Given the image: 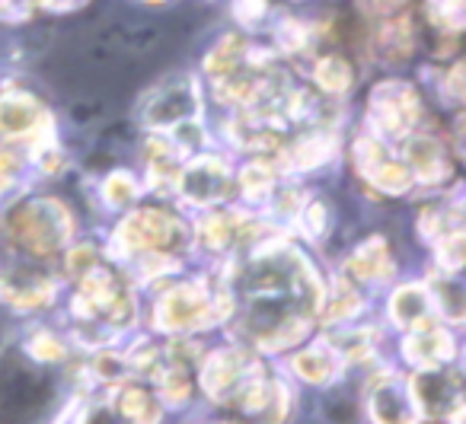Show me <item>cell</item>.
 Instances as JSON below:
<instances>
[{"label": "cell", "instance_id": "obj_1", "mask_svg": "<svg viewBox=\"0 0 466 424\" xmlns=\"http://www.w3.org/2000/svg\"><path fill=\"white\" fill-rule=\"evenodd\" d=\"M243 332L256 348L281 351L307 332V322L323 303L317 271L291 246L262 249L240 275Z\"/></svg>", "mask_w": 466, "mask_h": 424}, {"label": "cell", "instance_id": "obj_2", "mask_svg": "<svg viewBox=\"0 0 466 424\" xmlns=\"http://www.w3.org/2000/svg\"><path fill=\"white\" fill-rule=\"evenodd\" d=\"M7 233L23 252L48 258L65 249L67 237H71V214L55 198H29L10 211Z\"/></svg>", "mask_w": 466, "mask_h": 424}, {"label": "cell", "instance_id": "obj_3", "mask_svg": "<svg viewBox=\"0 0 466 424\" xmlns=\"http://www.w3.org/2000/svg\"><path fill=\"white\" fill-rule=\"evenodd\" d=\"M220 300L205 288L201 281H188L173 288L157 300L154 322L163 332H192V328H205L218 319L224 309H218Z\"/></svg>", "mask_w": 466, "mask_h": 424}, {"label": "cell", "instance_id": "obj_4", "mask_svg": "<svg viewBox=\"0 0 466 424\" xmlns=\"http://www.w3.org/2000/svg\"><path fill=\"white\" fill-rule=\"evenodd\" d=\"M118 243L128 252L169 256V252L186 246V227L160 207H141L118 227Z\"/></svg>", "mask_w": 466, "mask_h": 424}, {"label": "cell", "instance_id": "obj_5", "mask_svg": "<svg viewBox=\"0 0 466 424\" xmlns=\"http://www.w3.org/2000/svg\"><path fill=\"white\" fill-rule=\"evenodd\" d=\"M368 116L380 137H406L419 125L421 116L419 93H415L412 84L387 80V84L374 86V93H370Z\"/></svg>", "mask_w": 466, "mask_h": 424}, {"label": "cell", "instance_id": "obj_6", "mask_svg": "<svg viewBox=\"0 0 466 424\" xmlns=\"http://www.w3.org/2000/svg\"><path fill=\"white\" fill-rule=\"evenodd\" d=\"M262 367L253 354L247 351H218L208 358L205 370H201V379H205V389L211 399H218L220 405H230L237 399V392L249 383L253 377H259Z\"/></svg>", "mask_w": 466, "mask_h": 424}, {"label": "cell", "instance_id": "obj_7", "mask_svg": "<svg viewBox=\"0 0 466 424\" xmlns=\"http://www.w3.org/2000/svg\"><path fill=\"white\" fill-rule=\"evenodd\" d=\"M355 163H358V173L370 182L374 188L387 195H402L412 188V173L409 167H402L400 160L390 156V150L383 147L377 137H358L355 141Z\"/></svg>", "mask_w": 466, "mask_h": 424}, {"label": "cell", "instance_id": "obj_8", "mask_svg": "<svg viewBox=\"0 0 466 424\" xmlns=\"http://www.w3.org/2000/svg\"><path fill=\"white\" fill-rule=\"evenodd\" d=\"M409 396H412L415 411L438 421V418L460 415L463 386H460L457 373H419L409 383Z\"/></svg>", "mask_w": 466, "mask_h": 424}, {"label": "cell", "instance_id": "obj_9", "mask_svg": "<svg viewBox=\"0 0 466 424\" xmlns=\"http://www.w3.org/2000/svg\"><path fill=\"white\" fill-rule=\"evenodd\" d=\"M176 186L182 188L192 205H218L230 195V169L220 156H201L195 160L188 169L179 173V182Z\"/></svg>", "mask_w": 466, "mask_h": 424}, {"label": "cell", "instance_id": "obj_10", "mask_svg": "<svg viewBox=\"0 0 466 424\" xmlns=\"http://www.w3.org/2000/svg\"><path fill=\"white\" fill-rule=\"evenodd\" d=\"M0 135L7 137H42L48 135V116L39 99L29 93H4L0 96Z\"/></svg>", "mask_w": 466, "mask_h": 424}, {"label": "cell", "instance_id": "obj_11", "mask_svg": "<svg viewBox=\"0 0 466 424\" xmlns=\"http://www.w3.org/2000/svg\"><path fill=\"white\" fill-rule=\"evenodd\" d=\"M195 116H198V96H195L192 84H173L160 90L144 112L150 128H173V125L188 122Z\"/></svg>", "mask_w": 466, "mask_h": 424}, {"label": "cell", "instance_id": "obj_12", "mask_svg": "<svg viewBox=\"0 0 466 424\" xmlns=\"http://www.w3.org/2000/svg\"><path fill=\"white\" fill-rule=\"evenodd\" d=\"M370 418L374 424H415L419 411L409 389H402L393 377H380L370 386Z\"/></svg>", "mask_w": 466, "mask_h": 424}, {"label": "cell", "instance_id": "obj_13", "mask_svg": "<svg viewBox=\"0 0 466 424\" xmlns=\"http://www.w3.org/2000/svg\"><path fill=\"white\" fill-rule=\"evenodd\" d=\"M0 297L16 309H39L52 303L55 281L42 271H14L0 281Z\"/></svg>", "mask_w": 466, "mask_h": 424}, {"label": "cell", "instance_id": "obj_14", "mask_svg": "<svg viewBox=\"0 0 466 424\" xmlns=\"http://www.w3.org/2000/svg\"><path fill=\"white\" fill-rule=\"evenodd\" d=\"M406 160H409V173L421 182H441L451 176V156H447L444 144L434 141V137H412L406 144Z\"/></svg>", "mask_w": 466, "mask_h": 424}, {"label": "cell", "instance_id": "obj_15", "mask_svg": "<svg viewBox=\"0 0 466 424\" xmlns=\"http://www.w3.org/2000/svg\"><path fill=\"white\" fill-rule=\"evenodd\" d=\"M406 358L419 367H441L453 358V338L451 332L438 326H421L412 338L406 341Z\"/></svg>", "mask_w": 466, "mask_h": 424}, {"label": "cell", "instance_id": "obj_16", "mask_svg": "<svg viewBox=\"0 0 466 424\" xmlns=\"http://www.w3.org/2000/svg\"><path fill=\"white\" fill-rule=\"evenodd\" d=\"M374 48L387 61L409 58L415 48V29H412V23H409V16L396 14V16L380 20V26H377V33H374Z\"/></svg>", "mask_w": 466, "mask_h": 424}, {"label": "cell", "instance_id": "obj_17", "mask_svg": "<svg viewBox=\"0 0 466 424\" xmlns=\"http://www.w3.org/2000/svg\"><path fill=\"white\" fill-rule=\"evenodd\" d=\"M332 135L326 128H313L310 135H304L300 141H294L291 147H281L285 150V167L294 169V173H304V169H313L319 167V163L329 160L332 154Z\"/></svg>", "mask_w": 466, "mask_h": 424}, {"label": "cell", "instance_id": "obj_18", "mask_svg": "<svg viewBox=\"0 0 466 424\" xmlns=\"http://www.w3.org/2000/svg\"><path fill=\"white\" fill-rule=\"evenodd\" d=\"M349 275L361 278V281H383L393 275V258L387 252V243L380 237H370L368 243L358 246L349 262Z\"/></svg>", "mask_w": 466, "mask_h": 424}, {"label": "cell", "instance_id": "obj_19", "mask_svg": "<svg viewBox=\"0 0 466 424\" xmlns=\"http://www.w3.org/2000/svg\"><path fill=\"white\" fill-rule=\"evenodd\" d=\"M249 230H253V224H249L247 217H240V214H211L208 220H201L198 239L205 249L220 252V249H227L233 239H240L243 233H249Z\"/></svg>", "mask_w": 466, "mask_h": 424}, {"label": "cell", "instance_id": "obj_20", "mask_svg": "<svg viewBox=\"0 0 466 424\" xmlns=\"http://www.w3.org/2000/svg\"><path fill=\"white\" fill-rule=\"evenodd\" d=\"M428 313H431V307H428L425 288H415V284L400 288L393 294V300H390V316H393V322L402 328L428 326Z\"/></svg>", "mask_w": 466, "mask_h": 424}, {"label": "cell", "instance_id": "obj_21", "mask_svg": "<svg viewBox=\"0 0 466 424\" xmlns=\"http://www.w3.org/2000/svg\"><path fill=\"white\" fill-rule=\"evenodd\" d=\"M339 367H342V354L329 345H317V348H310V351H300L298 358H294V370H298L307 383H317V386L329 383V379L339 373Z\"/></svg>", "mask_w": 466, "mask_h": 424}, {"label": "cell", "instance_id": "obj_22", "mask_svg": "<svg viewBox=\"0 0 466 424\" xmlns=\"http://www.w3.org/2000/svg\"><path fill=\"white\" fill-rule=\"evenodd\" d=\"M118 411L128 418L131 424H160V399L144 386H125L118 396Z\"/></svg>", "mask_w": 466, "mask_h": 424}, {"label": "cell", "instance_id": "obj_23", "mask_svg": "<svg viewBox=\"0 0 466 424\" xmlns=\"http://www.w3.org/2000/svg\"><path fill=\"white\" fill-rule=\"evenodd\" d=\"M249 61V48L243 39H237V35H227V39H220V45H214V52L208 55L205 61V71L211 74L214 80L227 77L230 71H237L240 65H247Z\"/></svg>", "mask_w": 466, "mask_h": 424}, {"label": "cell", "instance_id": "obj_24", "mask_svg": "<svg viewBox=\"0 0 466 424\" xmlns=\"http://www.w3.org/2000/svg\"><path fill=\"white\" fill-rule=\"evenodd\" d=\"M313 77H317V86L323 93L342 96L351 86V67L342 55H326V58H319L317 67H313Z\"/></svg>", "mask_w": 466, "mask_h": 424}, {"label": "cell", "instance_id": "obj_25", "mask_svg": "<svg viewBox=\"0 0 466 424\" xmlns=\"http://www.w3.org/2000/svg\"><path fill=\"white\" fill-rule=\"evenodd\" d=\"M419 227H421V233H425L428 239H434V243H438L441 237L460 230V205H431V207H425V211H421V217H419Z\"/></svg>", "mask_w": 466, "mask_h": 424}, {"label": "cell", "instance_id": "obj_26", "mask_svg": "<svg viewBox=\"0 0 466 424\" xmlns=\"http://www.w3.org/2000/svg\"><path fill=\"white\" fill-rule=\"evenodd\" d=\"M431 290L438 297V307L447 319L460 322L463 319V288L457 284L453 275H441V278H431Z\"/></svg>", "mask_w": 466, "mask_h": 424}, {"label": "cell", "instance_id": "obj_27", "mask_svg": "<svg viewBox=\"0 0 466 424\" xmlns=\"http://www.w3.org/2000/svg\"><path fill=\"white\" fill-rule=\"evenodd\" d=\"M272 186H275V169L272 167H262V163H253V167L243 169L240 176V188L247 198L253 201H262L272 195Z\"/></svg>", "mask_w": 466, "mask_h": 424}, {"label": "cell", "instance_id": "obj_28", "mask_svg": "<svg viewBox=\"0 0 466 424\" xmlns=\"http://www.w3.org/2000/svg\"><path fill=\"white\" fill-rule=\"evenodd\" d=\"M428 20L444 33H457L463 26V0H428Z\"/></svg>", "mask_w": 466, "mask_h": 424}, {"label": "cell", "instance_id": "obj_29", "mask_svg": "<svg viewBox=\"0 0 466 424\" xmlns=\"http://www.w3.org/2000/svg\"><path fill=\"white\" fill-rule=\"evenodd\" d=\"M361 309V294L351 288L349 281H339L336 297L329 300V309H326V319L329 322H345Z\"/></svg>", "mask_w": 466, "mask_h": 424}, {"label": "cell", "instance_id": "obj_30", "mask_svg": "<svg viewBox=\"0 0 466 424\" xmlns=\"http://www.w3.org/2000/svg\"><path fill=\"white\" fill-rule=\"evenodd\" d=\"M279 42H281V48L285 52H291V55H304V52H310V42H313V29L310 26H304V23H298V20H288V23H281L279 26Z\"/></svg>", "mask_w": 466, "mask_h": 424}, {"label": "cell", "instance_id": "obj_31", "mask_svg": "<svg viewBox=\"0 0 466 424\" xmlns=\"http://www.w3.org/2000/svg\"><path fill=\"white\" fill-rule=\"evenodd\" d=\"M438 262L444 265L447 275H457L460 265H463V233L453 230L438 239Z\"/></svg>", "mask_w": 466, "mask_h": 424}, {"label": "cell", "instance_id": "obj_32", "mask_svg": "<svg viewBox=\"0 0 466 424\" xmlns=\"http://www.w3.org/2000/svg\"><path fill=\"white\" fill-rule=\"evenodd\" d=\"M103 195L109 205H128V201L137 198V186L128 173H112L103 186Z\"/></svg>", "mask_w": 466, "mask_h": 424}, {"label": "cell", "instance_id": "obj_33", "mask_svg": "<svg viewBox=\"0 0 466 424\" xmlns=\"http://www.w3.org/2000/svg\"><path fill=\"white\" fill-rule=\"evenodd\" d=\"M20 169H23L20 154L10 144H0V195L14 188V182L20 179Z\"/></svg>", "mask_w": 466, "mask_h": 424}, {"label": "cell", "instance_id": "obj_34", "mask_svg": "<svg viewBox=\"0 0 466 424\" xmlns=\"http://www.w3.org/2000/svg\"><path fill=\"white\" fill-rule=\"evenodd\" d=\"M326 205L323 201H307L304 207H300V227H304V233L310 239H319L326 230Z\"/></svg>", "mask_w": 466, "mask_h": 424}, {"label": "cell", "instance_id": "obj_35", "mask_svg": "<svg viewBox=\"0 0 466 424\" xmlns=\"http://www.w3.org/2000/svg\"><path fill=\"white\" fill-rule=\"evenodd\" d=\"M29 354L39 360H61L65 358V348H61V341L52 332H35L29 338Z\"/></svg>", "mask_w": 466, "mask_h": 424}, {"label": "cell", "instance_id": "obj_36", "mask_svg": "<svg viewBox=\"0 0 466 424\" xmlns=\"http://www.w3.org/2000/svg\"><path fill=\"white\" fill-rule=\"evenodd\" d=\"M96 262H103V258H99V252L93 249V246H77V249H71V256H67V271H71L74 278H80Z\"/></svg>", "mask_w": 466, "mask_h": 424}, {"label": "cell", "instance_id": "obj_37", "mask_svg": "<svg viewBox=\"0 0 466 424\" xmlns=\"http://www.w3.org/2000/svg\"><path fill=\"white\" fill-rule=\"evenodd\" d=\"M39 0H0V20L7 23H26L33 16Z\"/></svg>", "mask_w": 466, "mask_h": 424}, {"label": "cell", "instance_id": "obj_38", "mask_svg": "<svg viewBox=\"0 0 466 424\" xmlns=\"http://www.w3.org/2000/svg\"><path fill=\"white\" fill-rule=\"evenodd\" d=\"M233 16L243 26H256L266 16V0H233Z\"/></svg>", "mask_w": 466, "mask_h": 424}, {"label": "cell", "instance_id": "obj_39", "mask_svg": "<svg viewBox=\"0 0 466 424\" xmlns=\"http://www.w3.org/2000/svg\"><path fill=\"white\" fill-rule=\"evenodd\" d=\"M409 7V0H370V14L387 20V16H396Z\"/></svg>", "mask_w": 466, "mask_h": 424}, {"label": "cell", "instance_id": "obj_40", "mask_svg": "<svg viewBox=\"0 0 466 424\" xmlns=\"http://www.w3.org/2000/svg\"><path fill=\"white\" fill-rule=\"evenodd\" d=\"M444 90L451 99H463V65H453L451 71H447V80H444Z\"/></svg>", "mask_w": 466, "mask_h": 424}, {"label": "cell", "instance_id": "obj_41", "mask_svg": "<svg viewBox=\"0 0 466 424\" xmlns=\"http://www.w3.org/2000/svg\"><path fill=\"white\" fill-rule=\"evenodd\" d=\"M46 7H58V10H71L77 7V4H84V0H42Z\"/></svg>", "mask_w": 466, "mask_h": 424}, {"label": "cell", "instance_id": "obj_42", "mask_svg": "<svg viewBox=\"0 0 466 424\" xmlns=\"http://www.w3.org/2000/svg\"><path fill=\"white\" fill-rule=\"evenodd\" d=\"M150 4H160V0H150Z\"/></svg>", "mask_w": 466, "mask_h": 424}]
</instances>
